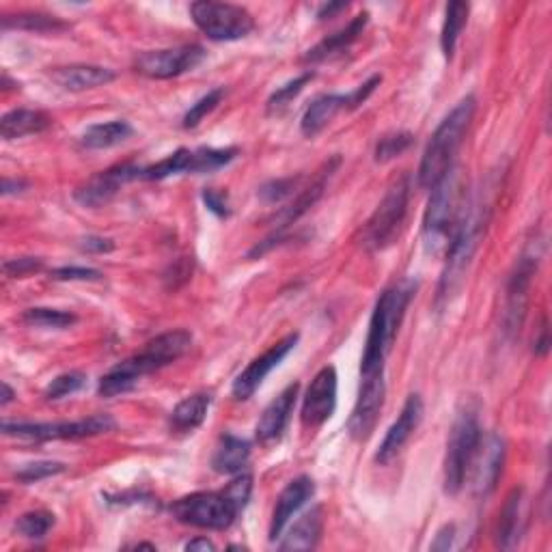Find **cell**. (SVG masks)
Masks as SVG:
<instances>
[{"label": "cell", "mask_w": 552, "mask_h": 552, "mask_svg": "<svg viewBox=\"0 0 552 552\" xmlns=\"http://www.w3.org/2000/svg\"><path fill=\"white\" fill-rule=\"evenodd\" d=\"M490 216H492V199L488 192H479L477 197L468 199L460 225L455 229L453 238L445 251L447 261H445L443 276H440L438 294H436L438 305H449V302L458 296L466 281V274L471 270L473 259L479 251V244L483 236H486Z\"/></svg>", "instance_id": "obj_1"}, {"label": "cell", "mask_w": 552, "mask_h": 552, "mask_svg": "<svg viewBox=\"0 0 552 552\" xmlns=\"http://www.w3.org/2000/svg\"><path fill=\"white\" fill-rule=\"evenodd\" d=\"M190 348L192 335L184 328L158 335L156 339H151L141 352L126 358V361L110 369L106 376H102L98 384L100 397L113 399L130 393L134 386L141 382V378L179 361Z\"/></svg>", "instance_id": "obj_2"}, {"label": "cell", "mask_w": 552, "mask_h": 552, "mask_svg": "<svg viewBox=\"0 0 552 552\" xmlns=\"http://www.w3.org/2000/svg\"><path fill=\"white\" fill-rule=\"evenodd\" d=\"M466 186L460 169L453 167L445 177L432 188L430 201H427L423 214V246L430 255H440L458 229L462 214L466 210Z\"/></svg>", "instance_id": "obj_3"}, {"label": "cell", "mask_w": 552, "mask_h": 552, "mask_svg": "<svg viewBox=\"0 0 552 552\" xmlns=\"http://www.w3.org/2000/svg\"><path fill=\"white\" fill-rule=\"evenodd\" d=\"M475 110H477L475 95H466V98H462L458 104H455L451 113L440 121V126L432 134L430 143H427L419 164L417 182L423 190H432L453 167L458 149L462 147L468 128H471Z\"/></svg>", "instance_id": "obj_4"}, {"label": "cell", "mask_w": 552, "mask_h": 552, "mask_svg": "<svg viewBox=\"0 0 552 552\" xmlns=\"http://www.w3.org/2000/svg\"><path fill=\"white\" fill-rule=\"evenodd\" d=\"M414 292H417V283L404 279L395 283L393 287L384 289L380 294L369 320V333H367L365 352L361 361V374L384 369V361L393 348L397 330L402 326V320L410 300L414 298Z\"/></svg>", "instance_id": "obj_5"}, {"label": "cell", "mask_w": 552, "mask_h": 552, "mask_svg": "<svg viewBox=\"0 0 552 552\" xmlns=\"http://www.w3.org/2000/svg\"><path fill=\"white\" fill-rule=\"evenodd\" d=\"M481 425L475 410H464L455 419L449 443H447V455H445V492L455 496L468 479L471 473L473 460L477 455V449L481 445Z\"/></svg>", "instance_id": "obj_6"}, {"label": "cell", "mask_w": 552, "mask_h": 552, "mask_svg": "<svg viewBox=\"0 0 552 552\" xmlns=\"http://www.w3.org/2000/svg\"><path fill=\"white\" fill-rule=\"evenodd\" d=\"M408 199H410V175L397 177L386 190L384 199L371 214L367 225L363 229V246L369 251H384L397 238L399 231L404 227V220L408 214Z\"/></svg>", "instance_id": "obj_7"}, {"label": "cell", "mask_w": 552, "mask_h": 552, "mask_svg": "<svg viewBox=\"0 0 552 552\" xmlns=\"http://www.w3.org/2000/svg\"><path fill=\"white\" fill-rule=\"evenodd\" d=\"M240 505L223 492H195L182 496L171 505V514L177 522L188 527L225 531L240 516Z\"/></svg>", "instance_id": "obj_8"}, {"label": "cell", "mask_w": 552, "mask_h": 552, "mask_svg": "<svg viewBox=\"0 0 552 552\" xmlns=\"http://www.w3.org/2000/svg\"><path fill=\"white\" fill-rule=\"evenodd\" d=\"M190 16L197 29L212 41H238L251 35L255 29L251 13L231 3L197 0L190 5Z\"/></svg>", "instance_id": "obj_9"}, {"label": "cell", "mask_w": 552, "mask_h": 552, "mask_svg": "<svg viewBox=\"0 0 552 552\" xmlns=\"http://www.w3.org/2000/svg\"><path fill=\"white\" fill-rule=\"evenodd\" d=\"M117 427L110 414H93L82 421H59V423H3V434L20 440H35V443H46V440H78L91 438L113 432Z\"/></svg>", "instance_id": "obj_10"}, {"label": "cell", "mask_w": 552, "mask_h": 552, "mask_svg": "<svg viewBox=\"0 0 552 552\" xmlns=\"http://www.w3.org/2000/svg\"><path fill=\"white\" fill-rule=\"evenodd\" d=\"M537 266H540V253H537L535 246L531 244L527 251L518 257L512 274H509L507 289H505V320H503L505 335L509 339H516L520 335L524 320H527L531 285H533Z\"/></svg>", "instance_id": "obj_11"}, {"label": "cell", "mask_w": 552, "mask_h": 552, "mask_svg": "<svg viewBox=\"0 0 552 552\" xmlns=\"http://www.w3.org/2000/svg\"><path fill=\"white\" fill-rule=\"evenodd\" d=\"M339 164H341V158H339V156L324 164L322 171H320V175L315 177V182H313L311 186H307V188H302V190L298 192V195H296V199H294L292 203H289L287 207H283L281 214L276 216V220H274L276 229H274L272 236L266 238L264 242H259L257 246H253L251 251H248V257H251V259L261 257L264 253H268L274 244H279V242L285 238L287 227H292L294 223H298V220H300L302 216H305L317 201H320V197L324 195V188H326V184H328V179L333 177V173L337 171Z\"/></svg>", "instance_id": "obj_12"}, {"label": "cell", "mask_w": 552, "mask_h": 552, "mask_svg": "<svg viewBox=\"0 0 552 552\" xmlns=\"http://www.w3.org/2000/svg\"><path fill=\"white\" fill-rule=\"evenodd\" d=\"M386 384H384V369L367 371L361 374V386H358V397L348 419V434L356 443H363L374 434L380 421V412L384 408Z\"/></svg>", "instance_id": "obj_13"}, {"label": "cell", "mask_w": 552, "mask_h": 552, "mask_svg": "<svg viewBox=\"0 0 552 552\" xmlns=\"http://www.w3.org/2000/svg\"><path fill=\"white\" fill-rule=\"evenodd\" d=\"M205 54L207 52L197 44L167 50H151L143 52L141 57L134 61V69L147 78L169 80L199 67L205 61Z\"/></svg>", "instance_id": "obj_14"}, {"label": "cell", "mask_w": 552, "mask_h": 552, "mask_svg": "<svg viewBox=\"0 0 552 552\" xmlns=\"http://www.w3.org/2000/svg\"><path fill=\"white\" fill-rule=\"evenodd\" d=\"M337 408V369L326 365L317 371L311 380L305 399H302L300 421L305 430H317L322 427Z\"/></svg>", "instance_id": "obj_15"}, {"label": "cell", "mask_w": 552, "mask_h": 552, "mask_svg": "<svg viewBox=\"0 0 552 552\" xmlns=\"http://www.w3.org/2000/svg\"><path fill=\"white\" fill-rule=\"evenodd\" d=\"M298 339H300L298 333H289L279 343H274L270 350L257 356L253 363H248V367L242 371V374L233 380V386H231L233 397H236L238 402H246V399H251L259 386L264 384V380L270 376V371L279 367L287 358V354L296 348Z\"/></svg>", "instance_id": "obj_16"}, {"label": "cell", "mask_w": 552, "mask_h": 552, "mask_svg": "<svg viewBox=\"0 0 552 552\" xmlns=\"http://www.w3.org/2000/svg\"><path fill=\"white\" fill-rule=\"evenodd\" d=\"M141 175H143V167H138L134 162L117 164V167H110L108 171L93 175L89 182L78 186L74 190V199L85 207L106 205L108 201H113L117 197V192L121 190L123 184L141 179Z\"/></svg>", "instance_id": "obj_17"}, {"label": "cell", "mask_w": 552, "mask_h": 552, "mask_svg": "<svg viewBox=\"0 0 552 552\" xmlns=\"http://www.w3.org/2000/svg\"><path fill=\"white\" fill-rule=\"evenodd\" d=\"M507 455L505 438L501 434H488V438H481V445L477 449V455L473 460V492L477 496H490L496 490V483H499L503 475V464Z\"/></svg>", "instance_id": "obj_18"}, {"label": "cell", "mask_w": 552, "mask_h": 552, "mask_svg": "<svg viewBox=\"0 0 552 552\" xmlns=\"http://www.w3.org/2000/svg\"><path fill=\"white\" fill-rule=\"evenodd\" d=\"M423 412H425V408H423L421 395L412 393L406 399L402 414H399L397 421L389 427V432H386L380 449L376 451V462L378 464H382V466L391 464L397 458V455L402 453V449L406 447V443L412 438V434L419 430V425L423 421Z\"/></svg>", "instance_id": "obj_19"}, {"label": "cell", "mask_w": 552, "mask_h": 552, "mask_svg": "<svg viewBox=\"0 0 552 552\" xmlns=\"http://www.w3.org/2000/svg\"><path fill=\"white\" fill-rule=\"evenodd\" d=\"M298 393H300V384L292 382L289 386H285V389L279 393V397L272 399L270 406L264 410V414H261L255 427V436L261 445L270 447L283 438L289 417H292L294 406L298 402Z\"/></svg>", "instance_id": "obj_20"}, {"label": "cell", "mask_w": 552, "mask_h": 552, "mask_svg": "<svg viewBox=\"0 0 552 552\" xmlns=\"http://www.w3.org/2000/svg\"><path fill=\"white\" fill-rule=\"evenodd\" d=\"M529 527V499L524 488H514L507 494L496 527V544L503 550L516 548Z\"/></svg>", "instance_id": "obj_21"}, {"label": "cell", "mask_w": 552, "mask_h": 552, "mask_svg": "<svg viewBox=\"0 0 552 552\" xmlns=\"http://www.w3.org/2000/svg\"><path fill=\"white\" fill-rule=\"evenodd\" d=\"M313 494H315V483L307 475H300L294 481L287 483L285 490L279 494V499H276L274 512H272V522H270L272 542L279 540L283 531L287 529L289 520H292L294 514H298L300 509L307 505V501H311Z\"/></svg>", "instance_id": "obj_22"}, {"label": "cell", "mask_w": 552, "mask_h": 552, "mask_svg": "<svg viewBox=\"0 0 552 552\" xmlns=\"http://www.w3.org/2000/svg\"><path fill=\"white\" fill-rule=\"evenodd\" d=\"M50 80L54 85H59L65 91L80 93L89 89H98L108 85L117 78L113 69L102 67V65H65V67H54L48 72Z\"/></svg>", "instance_id": "obj_23"}, {"label": "cell", "mask_w": 552, "mask_h": 552, "mask_svg": "<svg viewBox=\"0 0 552 552\" xmlns=\"http://www.w3.org/2000/svg\"><path fill=\"white\" fill-rule=\"evenodd\" d=\"M339 113H348V93H326L315 98L300 121V132L315 138Z\"/></svg>", "instance_id": "obj_24"}, {"label": "cell", "mask_w": 552, "mask_h": 552, "mask_svg": "<svg viewBox=\"0 0 552 552\" xmlns=\"http://www.w3.org/2000/svg\"><path fill=\"white\" fill-rule=\"evenodd\" d=\"M367 22H369V13L367 11L358 13V16L348 26H345V29L337 31L335 35H328L326 39L320 41V44L313 46L305 54V57H302V61L313 65V63H322V61H328V59L337 57V54L348 50L354 44V41L365 33Z\"/></svg>", "instance_id": "obj_25"}, {"label": "cell", "mask_w": 552, "mask_h": 552, "mask_svg": "<svg viewBox=\"0 0 552 552\" xmlns=\"http://www.w3.org/2000/svg\"><path fill=\"white\" fill-rule=\"evenodd\" d=\"M251 460V443L233 434L220 436L212 455V468L220 475H240Z\"/></svg>", "instance_id": "obj_26"}, {"label": "cell", "mask_w": 552, "mask_h": 552, "mask_svg": "<svg viewBox=\"0 0 552 552\" xmlns=\"http://www.w3.org/2000/svg\"><path fill=\"white\" fill-rule=\"evenodd\" d=\"M52 126V119L44 110L33 108H16L0 119V136L5 141H16L31 134H41Z\"/></svg>", "instance_id": "obj_27"}, {"label": "cell", "mask_w": 552, "mask_h": 552, "mask_svg": "<svg viewBox=\"0 0 552 552\" xmlns=\"http://www.w3.org/2000/svg\"><path fill=\"white\" fill-rule=\"evenodd\" d=\"M210 406H212L210 393H195V395L182 399V402L173 408L171 417H169L171 430L175 434H192L197 427L203 425Z\"/></svg>", "instance_id": "obj_28"}, {"label": "cell", "mask_w": 552, "mask_h": 552, "mask_svg": "<svg viewBox=\"0 0 552 552\" xmlns=\"http://www.w3.org/2000/svg\"><path fill=\"white\" fill-rule=\"evenodd\" d=\"M324 529L322 507H315L302 518L294 522V527L287 531V535H281L283 540L279 544V550H313L320 542Z\"/></svg>", "instance_id": "obj_29"}, {"label": "cell", "mask_w": 552, "mask_h": 552, "mask_svg": "<svg viewBox=\"0 0 552 552\" xmlns=\"http://www.w3.org/2000/svg\"><path fill=\"white\" fill-rule=\"evenodd\" d=\"M134 134V128L128 121H108V123H95L89 126L85 134L80 136V145L85 149H110L121 143H126L128 138Z\"/></svg>", "instance_id": "obj_30"}, {"label": "cell", "mask_w": 552, "mask_h": 552, "mask_svg": "<svg viewBox=\"0 0 552 552\" xmlns=\"http://www.w3.org/2000/svg\"><path fill=\"white\" fill-rule=\"evenodd\" d=\"M468 13H471V5L462 3V0H455V3L447 5L443 31H440V48H443L447 61L453 59L455 48H458L460 35L468 22Z\"/></svg>", "instance_id": "obj_31"}, {"label": "cell", "mask_w": 552, "mask_h": 552, "mask_svg": "<svg viewBox=\"0 0 552 552\" xmlns=\"http://www.w3.org/2000/svg\"><path fill=\"white\" fill-rule=\"evenodd\" d=\"M3 29L5 31L18 29V31H31V33H59V31H67L69 24L57 16H48V13L20 11L16 16L3 18Z\"/></svg>", "instance_id": "obj_32"}, {"label": "cell", "mask_w": 552, "mask_h": 552, "mask_svg": "<svg viewBox=\"0 0 552 552\" xmlns=\"http://www.w3.org/2000/svg\"><path fill=\"white\" fill-rule=\"evenodd\" d=\"M192 171V149H177L175 154L167 156L164 160L151 164V167H143L141 179L147 182H162V179L173 175H184Z\"/></svg>", "instance_id": "obj_33"}, {"label": "cell", "mask_w": 552, "mask_h": 552, "mask_svg": "<svg viewBox=\"0 0 552 552\" xmlns=\"http://www.w3.org/2000/svg\"><path fill=\"white\" fill-rule=\"evenodd\" d=\"M236 154H238L236 147H227V149L199 147V149H192V171H190V175H205V173H214L218 169H223L233 158H236Z\"/></svg>", "instance_id": "obj_34"}, {"label": "cell", "mask_w": 552, "mask_h": 552, "mask_svg": "<svg viewBox=\"0 0 552 552\" xmlns=\"http://www.w3.org/2000/svg\"><path fill=\"white\" fill-rule=\"evenodd\" d=\"M22 322L35 326V328H54V330H63L74 326L78 322V317L69 311L61 309H46V307H35V309H26L22 315Z\"/></svg>", "instance_id": "obj_35"}, {"label": "cell", "mask_w": 552, "mask_h": 552, "mask_svg": "<svg viewBox=\"0 0 552 552\" xmlns=\"http://www.w3.org/2000/svg\"><path fill=\"white\" fill-rule=\"evenodd\" d=\"M54 527V514L46 509H35V512H26L16 522V533L24 540H44Z\"/></svg>", "instance_id": "obj_36"}, {"label": "cell", "mask_w": 552, "mask_h": 552, "mask_svg": "<svg viewBox=\"0 0 552 552\" xmlns=\"http://www.w3.org/2000/svg\"><path fill=\"white\" fill-rule=\"evenodd\" d=\"M313 78H315L313 72H305L302 76H298V78H294V80H289V82H285L283 87L276 89V91L270 95L268 104H266L268 115H281L283 110L289 106V102H292L294 98H298L300 91L305 89Z\"/></svg>", "instance_id": "obj_37"}, {"label": "cell", "mask_w": 552, "mask_h": 552, "mask_svg": "<svg viewBox=\"0 0 552 552\" xmlns=\"http://www.w3.org/2000/svg\"><path fill=\"white\" fill-rule=\"evenodd\" d=\"M87 386V376L82 371H67V374H61L54 378L46 386V399L48 402H59V399H65L69 395H76Z\"/></svg>", "instance_id": "obj_38"}, {"label": "cell", "mask_w": 552, "mask_h": 552, "mask_svg": "<svg viewBox=\"0 0 552 552\" xmlns=\"http://www.w3.org/2000/svg\"><path fill=\"white\" fill-rule=\"evenodd\" d=\"M225 95H227V89H225V87H216V89H212L210 93H205L201 100H197L195 104H192V106L188 108V113H186L184 119H182V126H184L186 130L197 128L199 123H201L207 115H210L212 110H214L220 102H223Z\"/></svg>", "instance_id": "obj_39"}, {"label": "cell", "mask_w": 552, "mask_h": 552, "mask_svg": "<svg viewBox=\"0 0 552 552\" xmlns=\"http://www.w3.org/2000/svg\"><path fill=\"white\" fill-rule=\"evenodd\" d=\"M412 143H414V136L410 132L386 134L378 141L374 158H376V162H391L393 158H399L404 151H408L412 147Z\"/></svg>", "instance_id": "obj_40"}, {"label": "cell", "mask_w": 552, "mask_h": 552, "mask_svg": "<svg viewBox=\"0 0 552 552\" xmlns=\"http://www.w3.org/2000/svg\"><path fill=\"white\" fill-rule=\"evenodd\" d=\"M61 473H65V464L61 462H33L18 468L13 477H16L20 483H37Z\"/></svg>", "instance_id": "obj_41"}, {"label": "cell", "mask_w": 552, "mask_h": 552, "mask_svg": "<svg viewBox=\"0 0 552 552\" xmlns=\"http://www.w3.org/2000/svg\"><path fill=\"white\" fill-rule=\"evenodd\" d=\"M298 182H300V177L272 179V182L259 188V199L264 203H279V201L294 195V188L298 186Z\"/></svg>", "instance_id": "obj_42"}, {"label": "cell", "mask_w": 552, "mask_h": 552, "mask_svg": "<svg viewBox=\"0 0 552 552\" xmlns=\"http://www.w3.org/2000/svg\"><path fill=\"white\" fill-rule=\"evenodd\" d=\"M44 268V261L39 257H18V259H7L3 264L5 274L9 279H24V276H29L33 272H39Z\"/></svg>", "instance_id": "obj_43"}, {"label": "cell", "mask_w": 552, "mask_h": 552, "mask_svg": "<svg viewBox=\"0 0 552 552\" xmlns=\"http://www.w3.org/2000/svg\"><path fill=\"white\" fill-rule=\"evenodd\" d=\"M50 279L54 281H100L102 272L93 268H82V266H63L50 272Z\"/></svg>", "instance_id": "obj_44"}, {"label": "cell", "mask_w": 552, "mask_h": 552, "mask_svg": "<svg viewBox=\"0 0 552 552\" xmlns=\"http://www.w3.org/2000/svg\"><path fill=\"white\" fill-rule=\"evenodd\" d=\"M203 201L207 205V210L216 214L218 218H229L231 216V205L225 192H220L216 188H205L203 190Z\"/></svg>", "instance_id": "obj_45"}, {"label": "cell", "mask_w": 552, "mask_h": 552, "mask_svg": "<svg viewBox=\"0 0 552 552\" xmlns=\"http://www.w3.org/2000/svg\"><path fill=\"white\" fill-rule=\"evenodd\" d=\"M380 82H382V76L376 74V76H371L367 82H363L361 87H356L352 93H348V113L350 110H356L358 106H363L369 100V95L380 87Z\"/></svg>", "instance_id": "obj_46"}, {"label": "cell", "mask_w": 552, "mask_h": 552, "mask_svg": "<svg viewBox=\"0 0 552 552\" xmlns=\"http://www.w3.org/2000/svg\"><path fill=\"white\" fill-rule=\"evenodd\" d=\"M82 253H91V255H104V253H113L115 251V242L110 238L102 236H87L78 242Z\"/></svg>", "instance_id": "obj_47"}, {"label": "cell", "mask_w": 552, "mask_h": 552, "mask_svg": "<svg viewBox=\"0 0 552 552\" xmlns=\"http://www.w3.org/2000/svg\"><path fill=\"white\" fill-rule=\"evenodd\" d=\"M455 542V524H445L443 529L436 533V540L432 542V550H449Z\"/></svg>", "instance_id": "obj_48"}, {"label": "cell", "mask_w": 552, "mask_h": 552, "mask_svg": "<svg viewBox=\"0 0 552 552\" xmlns=\"http://www.w3.org/2000/svg\"><path fill=\"white\" fill-rule=\"evenodd\" d=\"M550 350V330H548V320L542 317V326H540V335L533 341V352L537 356H546Z\"/></svg>", "instance_id": "obj_49"}, {"label": "cell", "mask_w": 552, "mask_h": 552, "mask_svg": "<svg viewBox=\"0 0 552 552\" xmlns=\"http://www.w3.org/2000/svg\"><path fill=\"white\" fill-rule=\"evenodd\" d=\"M29 190V182H24V179H11V177H5L3 179V195L9 197V195H20V192Z\"/></svg>", "instance_id": "obj_50"}, {"label": "cell", "mask_w": 552, "mask_h": 552, "mask_svg": "<svg viewBox=\"0 0 552 552\" xmlns=\"http://www.w3.org/2000/svg\"><path fill=\"white\" fill-rule=\"evenodd\" d=\"M350 5L348 3H330V5H324L320 11H317V20H328V18H335L339 11H345Z\"/></svg>", "instance_id": "obj_51"}, {"label": "cell", "mask_w": 552, "mask_h": 552, "mask_svg": "<svg viewBox=\"0 0 552 552\" xmlns=\"http://www.w3.org/2000/svg\"><path fill=\"white\" fill-rule=\"evenodd\" d=\"M186 550H216V546L207 540V537H197V540H190L186 546Z\"/></svg>", "instance_id": "obj_52"}, {"label": "cell", "mask_w": 552, "mask_h": 552, "mask_svg": "<svg viewBox=\"0 0 552 552\" xmlns=\"http://www.w3.org/2000/svg\"><path fill=\"white\" fill-rule=\"evenodd\" d=\"M13 397H16V393H13V389H11V386L7 382H3V399H0V406L11 404Z\"/></svg>", "instance_id": "obj_53"}]
</instances>
